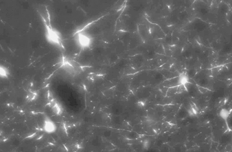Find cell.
<instances>
[{
	"mask_svg": "<svg viewBox=\"0 0 232 152\" xmlns=\"http://www.w3.org/2000/svg\"><path fill=\"white\" fill-rule=\"evenodd\" d=\"M43 129L47 134H52L57 130V126L55 122L48 116H45L43 120Z\"/></svg>",
	"mask_w": 232,
	"mask_h": 152,
	"instance_id": "277c9868",
	"label": "cell"
},
{
	"mask_svg": "<svg viewBox=\"0 0 232 152\" xmlns=\"http://www.w3.org/2000/svg\"><path fill=\"white\" fill-rule=\"evenodd\" d=\"M190 82V78L187 73H180L177 77V82L178 85H185Z\"/></svg>",
	"mask_w": 232,
	"mask_h": 152,
	"instance_id": "5b68a950",
	"label": "cell"
},
{
	"mask_svg": "<svg viewBox=\"0 0 232 152\" xmlns=\"http://www.w3.org/2000/svg\"><path fill=\"white\" fill-rule=\"evenodd\" d=\"M145 123L147 125L152 126L156 124V122L150 118H147L145 120Z\"/></svg>",
	"mask_w": 232,
	"mask_h": 152,
	"instance_id": "5bb4252c",
	"label": "cell"
},
{
	"mask_svg": "<svg viewBox=\"0 0 232 152\" xmlns=\"http://www.w3.org/2000/svg\"><path fill=\"white\" fill-rule=\"evenodd\" d=\"M178 85L168 87L166 93L167 97H171L177 94Z\"/></svg>",
	"mask_w": 232,
	"mask_h": 152,
	"instance_id": "30bf717a",
	"label": "cell"
},
{
	"mask_svg": "<svg viewBox=\"0 0 232 152\" xmlns=\"http://www.w3.org/2000/svg\"><path fill=\"white\" fill-rule=\"evenodd\" d=\"M74 39L77 46L82 50L90 48L93 42L91 36L82 30L76 33Z\"/></svg>",
	"mask_w": 232,
	"mask_h": 152,
	"instance_id": "7a4b0ae2",
	"label": "cell"
},
{
	"mask_svg": "<svg viewBox=\"0 0 232 152\" xmlns=\"http://www.w3.org/2000/svg\"><path fill=\"white\" fill-rule=\"evenodd\" d=\"M230 110L226 108H222L220 111L219 116L222 120L225 121L227 122L228 118L230 116Z\"/></svg>",
	"mask_w": 232,
	"mask_h": 152,
	"instance_id": "9c48e42d",
	"label": "cell"
},
{
	"mask_svg": "<svg viewBox=\"0 0 232 152\" xmlns=\"http://www.w3.org/2000/svg\"><path fill=\"white\" fill-rule=\"evenodd\" d=\"M147 101L146 99H140L136 103L137 106L138 108H144L147 104Z\"/></svg>",
	"mask_w": 232,
	"mask_h": 152,
	"instance_id": "7c38bea8",
	"label": "cell"
},
{
	"mask_svg": "<svg viewBox=\"0 0 232 152\" xmlns=\"http://www.w3.org/2000/svg\"><path fill=\"white\" fill-rule=\"evenodd\" d=\"M47 103L49 107L54 114L60 116L63 114V108L62 105L50 93L47 95Z\"/></svg>",
	"mask_w": 232,
	"mask_h": 152,
	"instance_id": "3957f363",
	"label": "cell"
},
{
	"mask_svg": "<svg viewBox=\"0 0 232 152\" xmlns=\"http://www.w3.org/2000/svg\"><path fill=\"white\" fill-rule=\"evenodd\" d=\"M41 17L45 26V35L46 41L53 46L61 50L64 49V46L60 34L53 28L44 17Z\"/></svg>",
	"mask_w": 232,
	"mask_h": 152,
	"instance_id": "6da1fadb",
	"label": "cell"
},
{
	"mask_svg": "<svg viewBox=\"0 0 232 152\" xmlns=\"http://www.w3.org/2000/svg\"><path fill=\"white\" fill-rule=\"evenodd\" d=\"M197 86L198 87L199 90H200V92H201L202 94H204L206 93V92H208V91H209V90L208 89L204 88V87L198 86H198L197 85Z\"/></svg>",
	"mask_w": 232,
	"mask_h": 152,
	"instance_id": "9a60e30c",
	"label": "cell"
},
{
	"mask_svg": "<svg viewBox=\"0 0 232 152\" xmlns=\"http://www.w3.org/2000/svg\"><path fill=\"white\" fill-rule=\"evenodd\" d=\"M187 91L185 85H178L177 88V94H181L184 92Z\"/></svg>",
	"mask_w": 232,
	"mask_h": 152,
	"instance_id": "4fadbf2b",
	"label": "cell"
},
{
	"mask_svg": "<svg viewBox=\"0 0 232 152\" xmlns=\"http://www.w3.org/2000/svg\"><path fill=\"white\" fill-rule=\"evenodd\" d=\"M151 142L148 139L144 140L142 143V147L144 150H147L149 149L150 146Z\"/></svg>",
	"mask_w": 232,
	"mask_h": 152,
	"instance_id": "8fae6325",
	"label": "cell"
},
{
	"mask_svg": "<svg viewBox=\"0 0 232 152\" xmlns=\"http://www.w3.org/2000/svg\"><path fill=\"white\" fill-rule=\"evenodd\" d=\"M10 72L9 69L6 66L1 64L0 66V77L2 79H6L10 76Z\"/></svg>",
	"mask_w": 232,
	"mask_h": 152,
	"instance_id": "8992f818",
	"label": "cell"
},
{
	"mask_svg": "<svg viewBox=\"0 0 232 152\" xmlns=\"http://www.w3.org/2000/svg\"><path fill=\"white\" fill-rule=\"evenodd\" d=\"M38 94L36 91L30 90L27 92L26 95V99L28 102H32L37 99Z\"/></svg>",
	"mask_w": 232,
	"mask_h": 152,
	"instance_id": "52a82bcc",
	"label": "cell"
},
{
	"mask_svg": "<svg viewBox=\"0 0 232 152\" xmlns=\"http://www.w3.org/2000/svg\"><path fill=\"white\" fill-rule=\"evenodd\" d=\"M198 108L196 104L194 102H191L190 105L187 110L190 116L192 117L196 116L198 114Z\"/></svg>",
	"mask_w": 232,
	"mask_h": 152,
	"instance_id": "ba28073f",
	"label": "cell"
}]
</instances>
